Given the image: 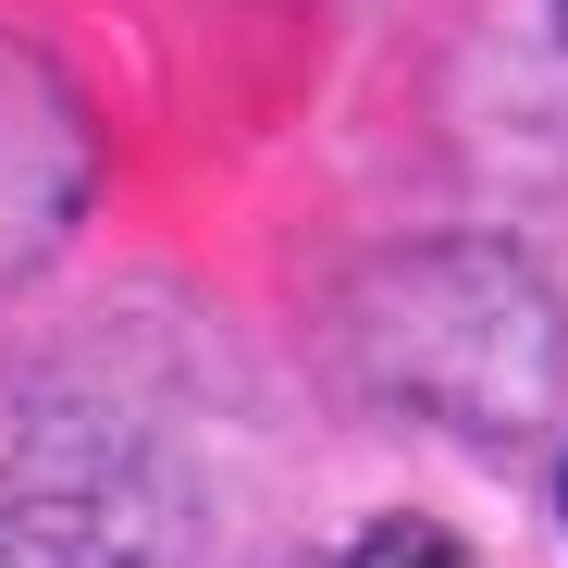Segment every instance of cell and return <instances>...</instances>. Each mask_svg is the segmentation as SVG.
<instances>
[{
	"label": "cell",
	"instance_id": "obj_2",
	"mask_svg": "<svg viewBox=\"0 0 568 568\" xmlns=\"http://www.w3.org/2000/svg\"><path fill=\"white\" fill-rule=\"evenodd\" d=\"M556 38H568V0H556Z\"/></svg>",
	"mask_w": 568,
	"mask_h": 568
},
{
	"label": "cell",
	"instance_id": "obj_1",
	"mask_svg": "<svg viewBox=\"0 0 568 568\" xmlns=\"http://www.w3.org/2000/svg\"><path fill=\"white\" fill-rule=\"evenodd\" d=\"M334 568H483V556H469L445 519H371V531H358Z\"/></svg>",
	"mask_w": 568,
	"mask_h": 568
}]
</instances>
